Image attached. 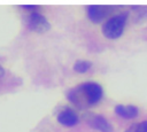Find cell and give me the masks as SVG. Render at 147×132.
<instances>
[{
	"label": "cell",
	"instance_id": "1",
	"mask_svg": "<svg viewBox=\"0 0 147 132\" xmlns=\"http://www.w3.org/2000/svg\"><path fill=\"white\" fill-rule=\"evenodd\" d=\"M103 94V90L96 81H85L68 91V99L79 108L96 104Z\"/></svg>",
	"mask_w": 147,
	"mask_h": 132
},
{
	"label": "cell",
	"instance_id": "2",
	"mask_svg": "<svg viewBox=\"0 0 147 132\" xmlns=\"http://www.w3.org/2000/svg\"><path fill=\"white\" fill-rule=\"evenodd\" d=\"M127 15L125 13L110 16L102 25V33L108 39H117L122 36L126 23Z\"/></svg>",
	"mask_w": 147,
	"mask_h": 132
},
{
	"label": "cell",
	"instance_id": "3",
	"mask_svg": "<svg viewBox=\"0 0 147 132\" xmlns=\"http://www.w3.org/2000/svg\"><path fill=\"white\" fill-rule=\"evenodd\" d=\"M114 11V6L103 5H90L86 7L87 17L93 23H100Z\"/></svg>",
	"mask_w": 147,
	"mask_h": 132
},
{
	"label": "cell",
	"instance_id": "4",
	"mask_svg": "<svg viewBox=\"0 0 147 132\" xmlns=\"http://www.w3.org/2000/svg\"><path fill=\"white\" fill-rule=\"evenodd\" d=\"M26 23H28V26L32 31L38 32V33L46 32V31H48L51 29V24L47 21V18L44 15H41V14H39L37 11H33L28 16Z\"/></svg>",
	"mask_w": 147,
	"mask_h": 132
},
{
	"label": "cell",
	"instance_id": "5",
	"mask_svg": "<svg viewBox=\"0 0 147 132\" xmlns=\"http://www.w3.org/2000/svg\"><path fill=\"white\" fill-rule=\"evenodd\" d=\"M86 122L88 123V125L95 130H99L101 132H111L113 131V126L111 124L107 121L106 117L98 115V114H87L85 115Z\"/></svg>",
	"mask_w": 147,
	"mask_h": 132
},
{
	"label": "cell",
	"instance_id": "6",
	"mask_svg": "<svg viewBox=\"0 0 147 132\" xmlns=\"http://www.w3.org/2000/svg\"><path fill=\"white\" fill-rule=\"evenodd\" d=\"M79 118L75 110L65 108L57 114V122L65 126H74L78 123Z\"/></svg>",
	"mask_w": 147,
	"mask_h": 132
},
{
	"label": "cell",
	"instance_id": "7",
	"mask_svg": "<svg viewBox=\"0 0 147 132\" xmlns=\"http://www.w3.org/2000/svg\"><path fill=\"white\" fill-rule=\"evenodd\" d=\"M115 112L124 118H136L139 114V109L133 104H117Z\"/></svg>",
	"mask_w": 147,
	"mask_h": 132
},
{
	"label": "cell",
	"instance_id": "8",
	"mask_svg": "<svg viewBox=\"0 0 147 132\" xmlns=\"http://www.w3.org/2000/svg\"><path fill=\"white\" fill-rule=\"evenodd\" d=\"M91 67H92V62L86 61V60H79L74 64V70L76 72L83 73V72H86Z\"/></svg>",
	"mask_w": 147,
	"mask_h": 132
},
{
	"label": "cell",
	"instance_id": "9",
	"mask_svg": "<svg viewBox=\"0 0 147 132\" xmlns=\"http://www.w3.org/2000/svg\"><path fill=\"white\" fill-rule=\"evenodd\" d=\"M125 132H147V121H142L130 125Z\"/></svg>",
	"mask_w": 147,
	"mask_h": 132
},
{
	"label": "cell",
	"instance_id": "10",
	"mask_svg": "<svg viewBox=\"0 0 147 132\" xmlns=\"http://www.w3.org/2000/svg\"><path fill=\"white\" fill-rule=\"evenodd\" d=\"M21 7H22V8H28V9H34V8H38L37 5H22Z\"/></svg>",
	"mask_w": 147,
	"mask_h": 132
},
{
	"label": "cell",
	"instance_id": "11",
	"mask_svg": "<svg viewBox=\"0 0 147 132\" xmlns=\"http://www.w3.org/2000/svg\"><path fill=\"white\" fill-rule=\"evenodd\" d=\"M3 75H5V69H3V68L0 65V78H1Z\"/></svg>",
	"mask_w": 147,
	"mask_h": 132
}]
</instances>
